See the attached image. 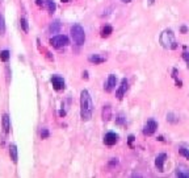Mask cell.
Wrapping results in <instances>:
<instances>
[{
    "label": "cell",
    "mask_w": 189,
    "mask_h": 178,
    "mask_svg": "<svg viewBox=\"0 0 189 178\" xmlns=\"http://www.w3.org/2000/svg\"><path fill=\"white\" fill-rule=\"evenodd\" d=\"M71 35H72L74 41L78 45H83L84 44V41H86V33H84V29L79 24H74V25H72Z\"/></svg>",
    "instance_id": "obj_3"
},
{
    "label": "cell",
    "mask_w": 189,
    "mask_h": 178,
    "mask_svg": "<svg viewBox=\"0 0 189 178\" xmlns=\"http://www.w3.org/2000/svg\"><path fill=\"white\" fill-rule=\"evenodd\" d=\"M160 44H162L165 49H176L177 48L175 35L171 29H165L164 32L160 35Z\"/></svg>",
    "instance_id": "obj_2"
},
{
    "label": "cell",
    "mask_w": 189,
    "mask_h": 178,
    "mask_svg": "<svg viewBox=\"0 0 189 178\" xmlns=\"http://www.w3.org/2000/svg\"><path fill=\"white\" fill-rule=\"evenodd\" d=\"M112 32H113V28H112L111 25H105V27L103 28V30H101V36H103V37H108Z\"/></svg>",
    "instance_id": "obj_17"
},
{
    "label": "cell",
    "mask_w": 189,
    "mask_h": 178,
    "mask_svg": "<svg viewBox=\"0 0 189 178\" xmlns=\"http://www.w3.org/2000/svg\"><path fill=\"white\" fill-rule=\"evenodd\" d=\"M3 128H4V132L5 133H8L9 132V128H11V124H9V116H8L7 114L3 116Z\"/></svg>",
    "instance_id": "obj_13"
},
{
    "label": "cell",
    "mask_w": 189,
    "mask_h": 178,
    "mask_svg": "<svg viewBox=\"0 0 189 178\" xmlns=\"http://www.w3.org/2000/svg\"><path fill=\"white\" fill-rule=\"evenodd\" d=\"M41 137H42V138H47V137H49V131H47L46 128L42 129V132H41Z\"/></svg>",
    "instance_id": "obj_23"
},
{
    "label": "cell",
    "mask_w": 189,
    "mask_h": 178,
    "mask_svg": "<svg viewBox=\"0 0 189 178\" xmlns=\"http://www.w3.org/2000/svg\"><path fill=\"white\" fill-rule=\"evenodd\" d=\"M176 176L181 177V178H189V169L185 168V166H177L176 169Z\"/></svg>",
    "instance_id": "obj_11"
},
{
    "label": "cell",
    "mask_w": 189,
    "mask_h": 178,
    "mask_svg": "<svg viewBox=\"0 0 189 178\" xmlns=\"http://www.w3.org/2000/svg\"><path fill=\"white\" fill-rule=\"evenodd\" d=\"M103 119L104 121H108L111 119V106H105L103 110Z\"/></svg>",
    "instance_id": "obj_16"
},
{
    "label": "cell",
    "mask_w": 189,
    "mask_h": 178,
    "mask_svg": "<svg viewBox=\"0 0 189 178\" xmlns=\"http://www.w3.org/2000/svg\"><path fill=\"white\" fill-rule=\"evenodd\" d=\"M36 4H37V5H42V4H44V1H42V0H36Z\"/></svg>",
    "instance_id": "obj_27"
},
{
    "label": "cell",
    "mask_w": 189,
    "mask_h": 178,
    "mask_svg": "<svg viewBox=\"0 0 189 178\" xmlns=\"http://www.w3.org/2000/svg\"><path fill=\"white\" fill-rule=\"evenodd\" d=\"M0 59L7 62L8 59H9V52H8V50H1V52H0Z\"/></svg>",
    "instance_id": "obj_19"
},
{
    "label": "cell",
    "mask_w": 189,
    "mask_h": 178,
    "mask_svg": "<svg viewBox=\"0 0 189 178\" xmlns=\"http://www.w3.org/2000/svg\"><path fill=\"white\" fill-rule=\"evenodd\" d=\"M117 141H118V136L113 133V132H109V133H106L104 136V144H106V145H114Z\"/></svg>",
    "instance_id": "obj_6"
},
{
    "label": "cell",
    "mask_w": 189,
    "mask_h": 178,
    "mask_svg": "<svg viewBox=\"0 0 189 178\" xmlns=\"http://www.w3.org/2000/svg\"><path fill=\"white\" fill-rule=\"evenodd\" d=\"M116 83H117V78H116V75L111 74L108 77V81H106V84H105V90L106 91H112V90L116 87Z\"/></svg>",
    "instance_id": "obj_9"
},
{
    "label": "cell",
    "mask_w": 189,
    "mask_h": 178,
    "mask_svg": "<svg viewBox=\"0 0 189 178\" xmlns=\"http://www.w3.org/2000/svg\"><path fill=\"white\" fill-rule=\"evenodd\" d=\"M20 25H21V28H22V30H24V33H28V32H29V25H28L26 19L22 17L21 20H20Z\"/></svg>",
    "instance_id": "obj_18"
},
{
    "label": "cell",
    "mask_w": 189,
    "mask_h": 178,
    "mask_svg": "<svg viewBox=\"0 0 189 178\" xmlns=\"http://www.w3.org/2000/svg\"><path fill=\"white\" fill-rule=\"evenodd\" d=\"M122 1H123V3H130L131 0H122Z\"/></svg>",
    "instance_id": "obj_29"
},
{
    "label": "cell",
    "mask_w": 189,
    "mask_h": 178,
    "mask_svg": "<svg viewBox=\"0 0 189 178\" xmlns=\"http://www.w3.org/2000/svg\"><path fill=\"white\" fill-rule=\"evenodd\" d=\"M133 141H134V136H133V135H131V136H129V144H130V145H131V143H133Z\"/></svg>",
    "instance_id": "obj_26"
},
{
    "label": "cell",
    "mask_w": 189,
    "mask_h": 178,
    "mask_svg": "<svg viewBox=\"0 0 189 178\" xmlns=\"http://www.w3.org/2000/svg\"><path fill=\"white\" fill-rule=\"evenodd\" d=\"M128 87H129V83L126 79H122V82H121V86L120 89L117 90V92H116V95H117L118 99H122L123 95H125V92L128 91Z\"/></svg>",
    "instance_id": "obj_8"
},
{
    "label": "cell",
    "mask_w": 189,
    "mask_h": 178,
    "mask_svg": "<svg viewBox=\"0 0 189 178\" xmlns=\"http://www.w3.org/2000/svg\"><path fill=\"white\" fill-rule=\"evenodd\" d=\"M187 30H188V29H187L185 27H181V32H183V33H187Z\"/></svg>",
    "instance_id": "obj_28"
},
{
    "label": "cell",
    "mask_w": 189,
    "mask_h": 178,
    "mask_svg": "<svg viewBox=\"0 0 189 178\" xmlns=\"http://www.w3.org/2000/svg\"><path fill=\"white\" fill-rule=\"evenodd\" d=\"M180 154H181V156H184L185 158H188L189 160V151L188 149H185V148H180Z\"/></svg>",
    "instance_id": "obj_22"
},
{
    "label": "cell",
    "mask_w": 189,
    "mask_h": 178,
    "mask_svg": "<svg viewBox=\"0 0 189 178\" xmlns=\"http://www.w3.org/2000/svg\"><path fill=\"white\" fill-rule=\"evenodd\" d=\"M89 61L93 62L95 65H97V63H103V62H105V58L101 57V55H98V54H92V55H89Z\"/></svg>",
    "instance_id": "obj_12"
},
{
    "label": "cell",
    "mask_w": 189,
    "mask_h": 178,
    "mask_svg": "<svg viewBox=\"0 0 189 178\" xmlns=\"http://www.w3.org/2000/svg\"><path fill=\"white\" fill-rule=\"evenodd\" d=\"M51 83H53V86H54V89L55 90H63L64 89V81H63V78H61V77H58V75H54V77L51 78Z\"/></svg>",
    "instance_id": "obj_7"
},
{
    "label": "cell",
    "mask_w": 189,
    "mask_h": 178,
    "mask_svg": "<svg viewBox=\"0 0 189 178\" xmlns=\"http://www.w3.org/2000/svg\"><path fill=\"white\" fill-rule=\"evenodd\" d=\"M46 4H47V8H49L50 12H54L55 8H57V5H55V3L53 1V0H46Z\"/></svg>",
    "instance_id": "obj_21"
},
{
    "label": "cell",
    "mask_w": 189,
    "mask_h": 178,
    "mask_svg": "<svg viewBox=\"0 0 189 178\" xmlns=\"http://www.w3.org/2000/svg\"><path fill=\"white\" fill-rule=\"evenodd\" d=\"M165 158H167V154H164V153L159 154V156L156 157L155 165H156V168H158V170H159V172H163V169H164V166H163V165H164Z\"/></svg>",
    "instance_id": "obj_10"
},
{
    "label": "cell",
    "mask_w": 189,
    "mask_h": 178,
    "mask_svg": "<svg viewBox=\"0 0 189 178\" xmlns=\"http://www.w3.org/2000/svg\"><path fill=\"white\" fill-rule=\"evenodd\" d=\"M9 154H11V158H12V161L13 162H17V146L16 145H11V148H9Z\"/></svg>",
    "instance_id": "obj_14"
},
{
    "label": "cell",
    "mask_w": 189,
    "mask_h": 178,
    "mask_svg": "<svg viewBox=\"0 0 189 178\" xmlns=\"http://www.w3.org/2000/svg\"><path fill=\"white\" fill-rule=\"evenodd\" d=\"M156 128H158L156 121L152 120V119H150V120H148L147 123L145 124V128H143V133H145L146 136H151L152 133H155Z\"/></svg>",
    "instance_id": "obj_5"
},
{
    "label": "cell",
    "mask_w": 189,
    "mask_h": 178,
    "mask_svg": "<svg viewBox=\"0 0 189 178\" xmlns=\"http://www.w3.org/2000/svg\"><path fill=\"white\" fill-rule=\"evenodd\" d=\"M123 121H125V117L122 115H120V117L117 119V124H123Z\"/></svg>",
    "instance_id": "obj_24"
},
{
    "label": "cell",
    "mask_w": 189,
    "mask_h": 178,
    "mask_svg": "<svg viewBox=\"0 0 189 178\" xmlns=\"http://www.w3.org/2000/svg\"><path fill=\"white\" fill-rule=\"evenodd\" d=\"M0 3H1V0H0Z\"/></svg>",
    "instance_id": "obj_31"
},
{
    "label": "cell",
    "mask_w": 189,
    "mask_h": 178,
    "mask_svg": "<svg viewBox=\"0 0 189 178\" xmlns=\"http://www.w3.org/2000/svg\"><path fill=\"white\" fill-rule=\"evenodd\" d=\"M183 57H184V59L187 61V63H188V66H189V53H188V52H185L184 54H183Z\"/></svg>",
    "instance_id": "obj_25"
},
{
    "label": "cell",
    "mask_w": 189,
    "mask_h": 178,
    "mask_svg": "<svg viewBox=\"0 0 189 178\" xmlns=\"http://www.w3.org/2000/svg\"><path fill=\"white\" fill-rule=\"evenodd\" d=\"M5 33V22H4V17L0 15V36H4Z\"/></svg>",
    "instance_id": "obj_20"
},
{
    "label": "cell",
    "mask_w": 189,
    "mask_h": 178,
    "mask_svg": "<svg viewBox=\"0 0 189 178\" xmlns=\"http://www.w3.org/2000/svg\"><path fill=\"white\" fill-rule=\"evenodd\" d=\"M61 22L58 21V20H55L54 22H53L51 25H50V33H59V30H61Z\"/></svg>",
    "instance_id": "obj_15"
},
{
    "label": "cell",
    "mask_w": 189,
    "mask_h": 178,
    "mask_svg": "<svg viewBox=\"0 0 189 178\" xmlns=\"http://www.w3.org/2000/svg\"><path fill=\"white\" fill-rule=\"evenodd\" d=\"M67 1H68V0H62V3H67Z\"/></svg>",
    "instance_id": "obj_30"
},
{
    "label": "cell",
    "mask_w": 189,
    "mask_h": 178,
    "mask_svg": "<svg viewBox=\"0 0 189 178\" xmlns=\"http://www.w3.org/2000/svg\"><path fill=\"white\" fill-rule=\"evenodd\" d=\"M93 112V103L89 97V92L87 90H83L80 94V116L84 121L89 120L92 117Z\"/></svg>",
    "instance_id": "obj_1"
},
{
    "label": "cell",
    "mask_w": 189,
    "mask_h": 178,
    "mask_svg": "<svg viewBox=\"0 0 189 178\" xmlns=\"http://www.w3.org/2000/svg\"><path fill=\"white\" fill-rule=\"evenodd\" d=\"M50 44H51L54 48H57V49H61V48H64V46L68 45V38L63 35H58V36H55V37H53L51 40H50Z\"/></svg>",
    "instance_id": "obj_4"
}]
</instances>
